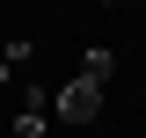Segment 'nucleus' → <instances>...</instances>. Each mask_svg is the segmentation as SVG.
I'll use <instances>...</instances> for the list:
<instances>
[{
	"label": "nucleus",
	"mask_w": 146,
	"mask_h": 138,
	"mask_svg": "<svg viewBox=\"0 0 146 138\" xmlns=\"http://www.w3.org/2000/svg\"><path fill=\"white\" fill-rule=\"evenodd\" d=\"M51 116H58V124H95V116H102V87L73 73V80L51 95Z\"/></svg>",
	"instance_id": "nucleus-1"
},
{
	"label": "nucleus",
	"mask_w": 146,
	"mask_h": 138,
	"mask_svg": "<svg viewBox=\"0 0 146 138\" xmlns=\"http://www.w3.org/2000/svg\"><path fill=\"white\" fill-rule=\"evenodd\" d=\"M110 73H117V58H110L102 44H95V51L80 58V80H95V87H110Z\"/></svg>",
	"instance_id": "nucleus-2"
},
{
	"label": "nucleus",
	"mask_w": 146,
	"mask_h": 138,
	"mask_svg": "<svg viewBox=\"0 0 146 138\" xmlns=\"http://www.w3.org/2000/svg\"><path fill=\"white\" fill-rule=\"evenodd\" d=\"M15 138H44V109H22V116H15Z\"/></svg>",
	"instance_id": "nucleus-3"
},
{
	"label": "nucleus",
	"mask_w": 146,
	"mask_h": 138,
	"mask_svg": "<svg viewBox=\"0 0 146 138\" xmlns=\"http://www.w3.org/2000/svg\"><path fill=\"white\" fill-rule=\"evenodd\" d=\"M7 80H15V66H7V58H0V87H7Z\"/></svg>",
	"instance_id": "nucleus-4"
},
{
	"label": "nucleus",
	"mask_w": 146,
	"mask_h": 138,
	"mask_svg": "<svg viewBox=\"0 0 146 138\" xmlns=\"http://www.w3.org/2000/svg\"><path fill=\"white\" fill-rule=\"evenodd\" d=\"M110 7H117V0H110Z\"/></svg>",
	"instance_id": "nucleus-5"
}]
</instances>
